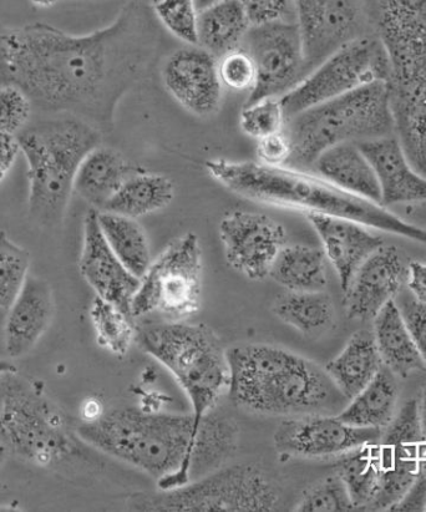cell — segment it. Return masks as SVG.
<instances>
[{"instance_id": "53", "label": "cell", "mask_w": 426, "mask_h": 512, "mask_svg": "<svg viewBox=\"0 0 426 512\" xmlns=\"http://www.w3.org/2000/svg\"><path fill=\"white\" fill-rule=\"evenodd\" d=\"M8 448L3 443H0V466L5 463V459L8 456Z\"/></svg>"}, {"instance_id": "22", "label": "cell", "mask_w": 426, "mask_h": 512, "mask_svg": "<svg viewBox=\"0 0 426 512\" xmlns=\"http://www.w3.org/2000/svg\"><path fill=\"white\" fill-rule=\"evenodd\" d=\"M357 145L373 166L383 206L425 204L426 177L415 170L397 135Z\"/></svg>"}, {"instance_id": "18", "label": "cell", "mask_w": 426, "mask_h": 512, "mask_svg": "<svg viewBox=\"0 0 426 512\" xmlns=\"http://www.w3.org/2000/svg\"><path fill=\"white\" fill-rule=\"evenodd\" d=\"M162 84L171 98L197 118H211L220 111L223 85L217 59L199 45H187L166 58Z\"/></svg>"}, {"instance_id": "23", "label": "cell", "mask_w": 426, "mask_h": 512, "mask_svg": "<svg viewBox=\"0 0 426 512\" xmlns=\"http://www.w3.org/2000/svg\"><path fill=\"white\" fill-rule=\"evenodd\" d=\"M54 309L52 287L43 278L29 275L8 308L4 346L10 358L23 357L37 346L53 321Z\"/></svg>"}, {"instance_id": "47", "label": "cell", "mask_w": 426, "mask_h": 512, "mask_svg": "<svg viewBox=\"0 0 426 512\" xmlns=\"http://www.w3.org/2000/svg\"><path fill=\"white\" fill-rule=\"evenodd\" d=\"M407 288L415 299L426 304V263H409Z\"/></svg>"}, {"instance_id": "11", "label": "cell", "mask_w": 426, "mask_h": 512, "mask_svg": "<svg viewBox=\"0 0 426 512\" xmlns=\"http://www.w3.org/2000/svg\"><path fill=\"white\" fill-rule=\"evenodd\" d=\"M204 258L194 232L175 238L151 262L131 302L133 318L185 322L201 308Z\"/></svg>"}, {"instance_id": "1", "label": "cell", "mask_w": 426, "mask_h": 512, "mask_svg": "<svg viewBox=\"0 0 426 512\" xmlns=\"http://www.w3.org/2000/svg\"><path fill=\"white\" fill-rule=\"evenodd\" d=\"M157 23L149 5L135 0L84 35L47 23L0 25V84L22 89L34 110L75 116L110 133L121 100L155 62Z\"/></svg>"}, {"instance_id": "24", "label": "cell", "mask_w": 426, "mask_h": 512, "mask_svg": "<svg viewBox=\"0 0 426 512\" xmlns=\"http://www.w3.org/2000/svg\"><path fill=\"white\" fill-rule=\"evenodd\" d=\"M121 152L99 145L86 155L76 172L74 192L91 209L103 211L125 180L138 170Z\"/></svg>"}, {"instance_id": "16", "label": "cell", "mask_w": 426, "mask_h": 512, "mask_svg": "<svg viewBox=\"0 0 426 512\" xmlns=\"http://www.w3.org/2000/svg\"><path fill=\"white\" fill-rule=\"evenodd\" d=\"M383 430L357 428L334 414L284 418L273 434V446L284 458L329 460L367 443H377Z\"/></svg>"}, {"instance_id": "14", "label": "cell", "mask_w": 426, "mask_h": 512, "mask_svg": "<svg viewBox=\"0 0 426 512\" xmlns=\"http://www.w3.org/2000/svg\"><path fill=\"white\" fill-rule=\"evenodd\" d=\"M382 478L369 511H389L426 466V439L420 428L418 400L410 399L383 429L379 440Z\"/></svg>"}, {"instance_id": "43", "label": "cell", "mask_w": 426, "mask_h": 512, "mask_svg": "<svg viewBox=\"0 0 426 512\" xmlns=\"http://www.w3.org/2000/svg\"><path fill=\"white\" fill-rule=\"evenodd\" d=\"M410 334L417 344L426 367V304L415 299L408 288H402L394 298Z\"/></svg>"}, {"instance_id": "33", "label": "cell", "mask_w": 426, "mask_h": 512, "mask_svg": "<svg viewBox=\"0 0 426 512\" xmlns=\"http://www.w3.org/2000/svg\"><path fill=\"white\" fill-rule=\"evenodd\" d=\"M99 225L111 250L141 280L152 262L145 228L133 217L98 211Z\"/></svg>"}, {"instance_id": "40", "label": "cell", "mask_w": 426, "mask_h": 512, "mask_svg": "<svg viewBox=\"0 0 426 512\" xmlns=\"http://www.w3.org/2000/svg\"><path fill=\"white\" fill-rule=\"evenodd\" d=\"M29 96L18 86L0 84V133L15 135L27 128L33 113Z\"/></svg>"}, {"instance_id": "31", "label": "cell", "mask_w": 426, "mask_h": 512, "mask_svg": "<svg viewBox=\"0 0 426 512\" xmlns=\"http://www.w3.org/2000/svg\"><path fill=\"white\" fill-rule=\"evenodd\" d=\"M270 277L287 291H324L328 283L327 258L322 248L286 246L273 263Z\"/></svg>"}, {"instance_id": "42", "label": "cell", "mask_w": 426, "mask_h": 512, "mask_svg": "<svg viewBox=\"0 0 426 512\" xmlns=\"http://www.w3.org/2000/svg\"><path fill=\"white\" fill-rule=\"evenodd\" d=\"M251 27L297 22L294 0H238Z\"/></svg>"}, {"instance_id": "44", "label": "cell", "mask_w": 426, "mask_h": 512, "mask_svg": "<svg viewBox=\"0 0 426 512\" xmlns=\"http://www.w3.org/2000/svg\"><path fill=\"white\" fill-rule=\"evenodd\" d=\"M293 154L292 141L286 129L257 140L256 155L258 162L267 166H287Z\"/></svg>"}, {"instance_id": "52", "label": "cell", "mask_w": 426, "mask_h": 512, "mask_svg": "<svg viewBox=\"0 0 426 512\" xmlns=\"http://www.w3.org/2000/svg\"><path fill=\"white\" fill-rule=\"evenodd\" d=\"M10 372H18L17 367H15V364L9 361H3V359H0V375L4 373H10Z\"/></svg>"}, {"instance_id": "7", "label": "cell", "mask_w": 426, "mask_h": 512, "mask_svg": "<svg viewBox=\"0 0 426 512\" xmlns=\"http://www.w3.org/2000/svg\"><path fill=\"white\" fill-rule=\"evenodd\" d=\"M292 141L289 164L307 169L324 151L342 144L395 135L387 81L360 86L287 120Z\"/></svg>"}, {"instance_id": "21", "label": "cell", "mask_w": 426, "mask_h": 512, "mask_svg": "<svg viewBox=\"0 0 426 512\" xmlns=\"http://www.w3.org/2000/svg\"><path fill=\"white\" fill-rule=\"evenodd\" d=\"M317 232L327 261L337 272L343 293L374 252L384 246L382 237L370 232L369 227L358 222L327 215H306Z\"/></svg>"}, {"instance_id": "28", "label": "cell", "mask_w": 426, "mask_h": 512, "mask_svg": "<svg viewBox=\"0 0 426 512\" xmlns=\"http://www.w3.org/2000/svg\"><path fill=\"white\" fill-rule=\"evenodd\" d=\"M174 199L175 185L170 177L139 167L125 180L103 211L138 220L165 210Z\"/></svg>"}, {"instance_id": "46", "label": "cell", "mask_w": 426, "mask_h": 512, "mask_svg": "<svg viewBox=\"0 0 426 512\" xmlns=\"http://www.w3.org/2000/svg\"><path fill=\"white\" fill-rule=\"evenodd\" d=\"M20 154L17 136L0 133V182L4 181Z\"/></svg>"}, {"instance_id": "34", "label": "cell", "mask_w": 426, "mask_h": 512, "mask_svg": "<svg viewBox=\"0 0 426 512\" xmlns=\"http://www.w3.org/2000/svg\"><path fill=\"white\" fill-rule=\"evenodd\" d=\"M272 313L303 336H314L327 331L331 328L336 314L331 296L324 291H288L280 294L273 301Z\"/></svg>"}, {"instance_id": "5", "label": "cell", "mask_w": 426, "mask_h": 512, "mask_svg": "<svg viewBox=\"0 0 426 512\" xmlns=\"http://www.w3.org/2000/svg\"><path fill=\"white\" fill-rule=\"evenodd\" d=\"M367 17L388 55L395 135L426 177V0H370Z\"/></svg>"}, {"instance_id": "13", "label": "cell", "mask_w": 426, "mask_h": 512, "mask_svg": "<svg viewBox=\"0 0 426 512\" xmlns=\"http://www.w3.org/2000/svg\"><path fill=\"white\" fill-rule=\"evenodd\" d=\"M255 63L257 80L246 104L286 95L306 73L301 30L297 22L258 25L248 30L241 47Z\"/></svg>"}, {"instance_id": "39", "label": "cell", "mask_w": 426, "mask_h": 512, "mask_svg": "<svg viewBox=\"0 0 426 512\" xmlns=\"http://www.w3.org/2000/svg\"><path fill=\"white\" fill-rule=\"evenodd\" d=\"M294 511L346 512L355 511V509L346 484L341 476L334 473L309 488Z\"/></svg>"}, {"instance_id": "35", "label": "cell", "mask_w": 426, "mask_h": 512, "mask_svg": "<svg viewBox=\"0 0 426 512\" xmlns=\"http://www.w3.org/2000/svg\"><path fill=\"white\" fill-rule=\"evenodd\" d=\"M89 314L99 346L115 357L124 358L136 342L138 328L134 318L98 296L91 303Z\"/></svg>"}, {"instance_id": "25", "label": "cell", "mask_w": 426, "mask_h": 512, "mask_svg": "<svg viewBox=\"0 0 426 512\" xmlns=\"http://www.w3.org/2000/svg\"><path fill=\"white\" fill-rule=\"evenodd\" d=\"M373 336L384 367L395 377L408 378L426 372L422 356L394 299L373 319Z\"/></svg>"}, {"instance_id": "8", "label": "cell", "mask_w": 426, "mask_h": 512, "mask_svg": "<svg viewBox=\"0 0 426 512\" xmlns=\"http://www.w3.org/2000/svg\"><path fill=\"white\" fill-rule=\"evenodd\" d=\"M136 343L175 378L190 400L197 419L213 412L228 392L227 349L205 324L157 322L142 324Z\"/></svg>"}, {"instance_id": "20", "label": "cell", "mask_w": 426, "mask_h": 512, "mask_svg": "<svg viewBox=\"0 0 426 512\" xmlns=\"http://www.w3.org/2000/svg\"><path fill=\"white\" fill-rule=\"evenodd\" d=\"M408 280V267L397 247L383 246L368 258L344 292L347 317L353 321L374 319Z\"/></svg>"}, {"instance_id": "26", "label": "cell", "mask_w": 426, "mask_h": 512, "mask_svg": "<svg viewBox=\"0 0 426 512\" xmlns=\"http://www.w3.org/2000/svg\"><path fill=\"white\" fill-rule=\"evenodd\" d=\"M319 176L344 191L382 205L372 164L357 144H342L324 151L313 164Z\"/></svg>"}, {"instance_id": "38", "label": "cell", "mask_w": 426, "mask_h": 512, "mask_svg": "<svg viewBox=\"0 0 426 512\" xmlns=\"http://www.w3.org/2000/svg\"><path fill=\"white\" fill-rule=\"evenodd\" d=\"M287 115L284 113L281 98L268 96L246 104L240 114L242 133L260 140L286 129Z\"/></svg>"}, {"instance_id": "51", "label": "cell", "mask_w": 426, "mask_h": 512, "mask_svg": "<svg viewBox=\"0 0 426 512\" xmlns=\"http://www.w3.org/2000/svg\"><path fill=\"white\" fill-rule=\"evenodd\" d=\"M30 2H32L34 7L47 9L54 7V5L59 2V0H30Z\"/></svg>"}, {"instance_id": "27", "label": "cell", "mask_w": 426, "mask_h": 512, "mask_svg": "<svg viewBox=\"0 0 426 512\" xmlns=\"http://www.w3.org/2000/svg\"><path fill=\"white\" fill-rule=\"evenodd\" d=\"M384 367L373 333L357 332L324 369L344 397L351 400Z\"/></svg>"}, {"instance_id": "15", "label": "cell", "mask_w": 426, "mask_h": 512, "mask_svg": "<svg viewBox=\"0 0 426 512\" xmlns=\"http://www.w3.org/2000/svg\"><path fill=\"white\" fill-rule=\"evenodd\" d=\"M218 235L228 266L251 281L270 277L273 263L287 246L286 228L260 212H227L218 225Z\"/></svg>"}, {"instance_id": "19", "label": "cell", "mask_w": 426, "mask_h": 512, "mask_svg": "<svg viewBox=\"0 0 426 512\" xmlns=\"http://www.w3.org/2000/svg\"><path fill=\"white\" fill-rule=\"evenodd\" d=\"M79 270L96 296L130 314L140 280L111 250L99 225L98 210L90 209L85 215Z\"/></svg>"}, {"instance_id": "29", "label": "cell", "mask_w": 426, "mask_h": 512, "mask_svg": "<svg viewBox=\"0 0 426 512\" xmlns=\"http://www.w3.org/2000/svg\"><path fill=\"white\" fill-rule=\"evenodd\" d=\"M398 399L397 377L383 367L372 382L349 400L346 408L337 415L353 427L383 430L397 415Z\"/></svg>"}, {"instance_id": "10", "label": "cell", "mask_w": 426, "mask_h": 512, "mask_svg": "<svg viewBox=\"0 0 426 512\" xmlns=\"http://www.w3.org/2000/svg\"><path fill=\"white\" fill-rule=\"evenodd\" d=\"M126 508L145 512H275L284 510L281 486L257 464L217 469L174 490L136 493Z\"/></svg>"}, {"instance_id": "32", "label": "cell", "mask_w": 426, "mask_h": 512, "mask_svg": "<svg viewBox=\"0 0 426 512\" xmlns=\"http://www.w3.org/2000/svg\"><path fill=\"white\" fill-rule=\"evenodd\" d=\"M333 466L347 486L355 511H369L382 478L379 441L338 456Z\"/></svg>"}, {"instance_id": "50", "label": "cell", "mask_w": 426, "mask_h": 512, "mask_svg": "<svg viewBox=\"0 0 426 512\" xmlns=\"http://www.w3.org/2000/svg\"><path fill=\"white\" fill-rule=\"evenodd\" d=\"M223 2V0H195L197 10H199V13L202 12V10H205L207 8L212 7V5L218 4Z\"/></svg>"}, {"instance_id": "48", "label": "cell", "mask_w": 426, "mask_h": 512, "mask_svg": "<svg viewBox=\"0 0 426 512\" xmlns=\"http://www.w3.org/2000/svg\"><path fill=\"white\" fill-rule=\"evenodd\" d=\"M103 414V408H101L100 403L96 402V400H89L83 408V422H93V420L100 418Z\"/></svg>"}, {"instance_id": "49", "label": "cell", "mask_w": 426, "mask_h": 512, "mask_svg": "<svg viewBox=\"0 0 426 512\" xmlns=\"http://www.w3.org/2000/svg\"><path fill=\"white\" fill-rule=\"evenodd\" d=\"M418 412L420 428H422L423 435L426 439V385L423 388L422 397L418 400Z\"/></svg>"}, {"instance_id": "45", "label": "cell", "mask_w": 426, "mask_h": 512, "mask_svg": "<svg viewBox=\"0 0 426 512\" xmlns=\"http://www.w3.org/2000/svg\"><path fill=\"white\" fill-rule=\"evenodd\" d=\"M392 512H423L426 511V466L420 471L417 479L410 485L403 498L389 509Z\"/></svg>"}, {"instance_id": "17", "label": "cell", "mask_w": 426, "mask_h": 512, "mask_svg": "<svg viewBox=\"0 0 426 512\" xmlns=\"http://www.w3.org/2000/svg\"><path fill=\"white\" fill-rule=\"evenodd\" d=\"M308 75L343 45L363 37L368 17L360 0H294Z\"/></svg>"}, {"instance_id": "3", "label": "cell", "mask_w": 426, "mask_h": 512, "mask_svg": "<svg viewBox=\"0 0 426 512\" xmlns=\"http://www.w3.org/2000/svg\"><path fill=\"white\" fill-rule=\"evenodd\" d=\"M205 169L211 179L243 199L304 215L341 217L426 245V228L403 220L388 207L344 191L318 174L222 157L206 161Z\"/></svg>"}, {"instance_id": "37", "label": "cell", "mask_w": 426, "mask_h": 512, "mask_svg": "<svg viewBox=\"0 0 426 512\" xmlns=\"http://www.w3.org/2000/svg\"><path fill=\"white\" fill-rule=\"evenodd\" d=\"M152 14L167 32L187 45H197V10L195 0H151Z\"/></svg>"}, {"instance_id": "4", "label": "cell", "mask_w": 426, "mask_h": 512, "mask_svg": "<svg viewBox=\"0 0 426 512\" xmlns=\"http://www.w3.org/2000/svg\"><path fill=\"white\" fill-rule=\"evenodd\" d=\"M228 397L242 412L292 418L341 413L349 400L326 369L289 349L246 343L227 349Z\"/></svg>"}, {"instance_id": "2", "label": "cell", "mask_w": 426, "mask_h": 512, "mask_svg": "<svg viewBox=\"0 0 426 512\" xmlns=\"http://www.w3.org/2000/svg\"><path fill=\"white\" fill-rule=\"evenodd\" d=\"M84 444L156 479L157 489L185 486L220 469L236 453L235 419L209 413H147L123 408L78 425Z\"/></svg>"}, {"instance_id": "12", "label": "cell", "mask_w": 426, "mask_h": 512, "mask_svg": "<svg viewBox=\"0 0 426 512\" xmlns=\"http://www.w3.org/2000/svg\"><path fill=\"white\" fill-rule=\"evenodd\" d=\"M388 55L377 35L352 40L323 60L317 68L281 96L287 120L314 106L327 103L360 86L387 81Z\"/></svg>"}, {"instance_id": "9", "label": "cell", "mask_w": 426, "mask_h": 512, "mask_svg": "<svg viewBox=\"0 0 426 512\" xmlns=\"http://www.w3.org/2000/svg\"><path fill=\"white\" fill-rule=\"evenodd\" d=\"M0 439L18 458L42 468L83 455L67 414L18 372L0 375Z\"/></svg>"}, {"instance_id": "6", "label": "cell", "mask_w": 426, "mask_h": 512, "mask_svg": "<svg viewBox=\"0 0 426 512\" xmlns=\"http://www.w3.org/2000/svg\"><path fill=\"white\" fill-rule=\"evenodd\" d=\"M17 138L27 162L29 214L40 225H58L67 214L76 172L103 133L75 116L52 115Z\"/></svg>"}, {"instance_id": "30", "label": "cell", "mask_w": 426, "mask_h": 512, "mask_svg": "<svg viewBox=\"0 0 426 512\" xmlns=\"http://www.w3.org/2000/svg\"><path fill=\"white\" fill-rule=\"evenodd\" d=\"M251 24L238 0H223L197 18V45L217 60L240 49Z\"/></svg>"}, {"instance_id": "41", "label": "cell", "mask_w": 426, "mask_h": 512, "mask_svg": "<svg viewBox=\"0 0 426 512\" xmlns=\"http://www.w3.org/2000/svg\"><path fill=\"white\" fill-rule=\"evenodd\" d=\"M218 76L223 88L250 91L255 88L257 72L250 54L242 48L223 55L217 60Z\"/></svg>"}, {"instance_id": "36", "label": "cell", "mask_w": 426, "mask_h": 512, "mask_svg": "<svg viewBox=\"0 0 426 512\" xmlns=\"http://www.w3.org/2000/svg\"><path fill=\"white\" fill-rule=\"evenodd\" d=\"M30 255L0 232V308L8 309L29 276Z\"/></svg>"}]
</instances>
